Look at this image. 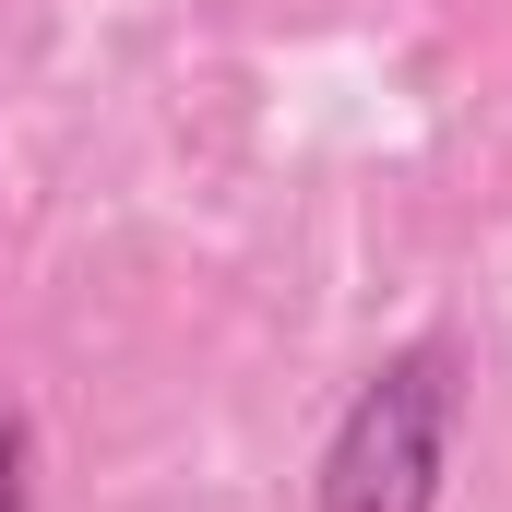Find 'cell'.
Returning <instances> with one entry per match:
<instances>
[{
  "instance_id": "cell-1",
  "label": "cell",
  "mask_w": 512,
  "mask_h": 512,
  "mask_svg": "<svg viewBox=\"0 0 512 512\" xmlns=\"http://www.w3.org/2000/svg\"><path fill=\"white\" fill-rule=\"evenodd\" d=\"M453 441H465V358H453V334H417L346 393L310 512H441Z\"/></svg>"
},
{
  "instance_id": "cell-2",
  "label": "cell",
  "mask_w": 512,
  "mask_h": 512,
  "mask_svg": "<svg viewBox=\"0 0 512 512\" xmlns=\"http://www.w3.org/2000/svg\"><path fill=\"white\" fill-rule=\"evenodd\" d=\"M0 512H36V417L0 405Z\"/></svg>"
}]
</instances>
